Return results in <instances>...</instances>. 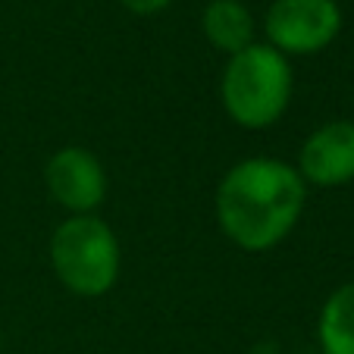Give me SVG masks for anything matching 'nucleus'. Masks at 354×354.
Returning <instances> with one entry per match:
<instances>
[{"instance_id": "obj_4", "label": "nucleus", "mask_w": 354, "mask_h": 354, "mask_svg": "<svg viewBox=\"0 0 354 354\" xmlns=\"http://www.w3.org/2000/svg\"><path fill=\"white\" fill-rule=\"evenodd\" d=\"M345 16L339 0H273L263 13V41L282 57H317L335 44Z\"/></svg>"}, {"instance_id": "obj_6", "label": "nucleus", "mask_w": 354, "mask_h": 354, "mask_svg": "<svg viewBox=\"0 0 354 354\" xmlns=\"http://www.w3.org/2000/svg\"><path fill=\"white\" fill-rule=\"evenodd\" d=\"M295 169L308 188H345L354 182V120H326L301 141Z\"/></svg>"}, {"instance_id": "obj_9", "label": "nucleus", "mask_w": 354, "mask_h": 354, "mask_svg": "<svg viewBox=\"0 0 354 354\" xmlns=\"http://www.w3.org/2000/svg\"><path fill=\"white\" fill-rule=\"evenodd\" d=\"M173 0H120V7L135 16H157L169 7Z\"/></svg>"}, {"instance_id": "obj_2", "label": "nucleus", "mask_w": 354, "mask_h": 354, "mask_svg": "<svg viewBox=\"0 0 354 354\" xmlns=\"http://www.w3.org/2000/svg\"><path fill=\"white\" fill-rule=\"evenodd\" d=\"M295 97V66L267 41L226 57L220 73L223 113L245 132H267L288 113Z\"/></svg>"}, {"instance_id": "obj_1", "label": "nucleus", "mask_w": 354, "mask_h": 354, "mask_svg": "<svg viewBox=\"0 0 354 354\" xmlns=\"http://www.w3.org/2000/svg\"><path fill=\"white\" fill-rule=\"evenodd\" d=\"M308 207V185L295 163L254 154L232 163L214 192L220 232L239 251L267 254L298 229Z\"/></svg>"}, {"instance_id": "obj_7", "label": "nucleus", "mask_w": 354, "mask_h": 354, "mask_svg": "<svg viewBox=\"0 0 354 354\" xmlns=\"http://www.w3.org/2000/svg\"><path fill=\"white\" fill-rule=\"evenodd\" d=\"M201 35L214 50L232 57L257 41V19L245 0H210L201 10Z\"/></svg>"}, {"instance_id": "obj_8", "label": "nucleus", "mask_w": 354, "mask_h": 354, "mask_svg": "<svg viewBox=\"0 0 354 354\" xmlns=\"http://www.w3.org/2000/svg\"><path fill=\"white\" fill-rule=\"evenodd\" d=\"M320 354H354V279L335 286L317 314Z\"/></svg>"}, {"instance_id": "obj_3", "label": "nucleus", "mask_w": 354, "mask_h": 354, "mask_svg": "<svg viewBox=\"0 0 354 354\" xmlns=\"http://www.w3.org/2000/svg\"><path fill=\"white\" fill-rule=\"evenodd\" d=\"M47 257L57 282L75 298H104L122 273V245L104 216H63L50 232Z\"/></svg>"}, {"instance_id": "obj_5", "label": "nucleus", "mask_w": 354, "mask_h": 354, "mask_svg": "<svg viewBox=\"0 0 354 354\" xmlns=\"http://www.w3.org/2000/svg\"><path fill=\"white\" fill-rule=\"evenodd\" d=\"M44 188L66 216L97 214L107 201V167L82 145H63L44 163Z\"/></svg>"}, {"instance_id": "obj_10", "label": "nucleus", "mask_w": 354, "mask_h": 354, "mask_svg": "<svg viewBox=\"0 0 354 354\" xmlns=\"http://www.w3.org/2000/svg\"><path fill=\"white\" fill-rule=\"evenodd\" d=\"M3 342L7 339H3V326H0V354H3Z\"/></svg>"}]
</instances>
